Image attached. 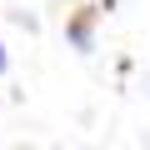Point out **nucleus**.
Wrapping results in <instances>:
<instances>
[{"label": "nucleus", "mask_w": 150, "mask_h": 150, "mask_svg": "<svg viewBox=\"0 0 150 150\" xmlns=\"http://www.w3.org/2000/svg\"><path fill=\"white\" fill-rule=\"evenodd\" d=\"M95 15H100V10H80V15L70 20V45H75V50H95V35H90V30H95Z\"/></svg>", "instance_id": "1"}, {"label": "nucleus", "mask_w": 150, "mask_h": 150, "mask_svg": "<svg viewBox=\"0 0 150 150\" xmlns=\"http://www.w3.org/2000/svg\"><path fill=\"white\" fill-rule=\"evenodd\" d=\"M5 70H10V60H5V45H0V75H5Z\"/></svg>", "instance_id": "2"}]
</instances>
